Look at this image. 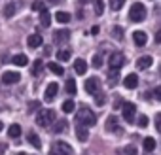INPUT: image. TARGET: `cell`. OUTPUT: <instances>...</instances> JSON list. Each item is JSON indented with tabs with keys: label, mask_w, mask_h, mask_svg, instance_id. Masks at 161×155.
I'll return each instance as SVG.
<instances>
[{
	"label": "cell",
	"mask_w": 161,
	"mask_h": 155,
	"mask_svg": "<svg viewBox=\"0 0 161 155\" xmlns=\"http://www.w3.org/2000/svg\"><path fill=\"white\" fill-rule=\"evenodd\" d=\"M47 2H51V4H61L63 0H47Z\"/></svg>",
	"instance_id": "obj_44"
},
{
	"label": "cell",
	"mask_w": 161,
	"mask_h": 155,
	"mask_svg": "<svg viewBox=\"0 0 161 155\" xmlns=\"http://www.w3.org/2000/svg\"><path fill=\"white\" fill-rule=\"evenodd\" d=\"M47 68H49L55 76H63V74H64V68H63L59 62H47Z\"/></svg>",
	"instance_id": "obj_21"
},
{
	"label": "cell",
	"mask_w": 161,
	"mask_h": 155,
	"mask_svg": "<svg viewBox=\"0 0 161 155\" xmlns=\"http://www.w3.org/2000/svg\"><path fill=\"white\" fill-rule=\"evenodd\" d=\"M121 151H123V153H135L136 149H135V147H125V149H121Z\"/></svg>",
	"instance_id": "obj_41"
},
{
	"label": "cell",
	"mask_w": 161,
	"mask_h": 155,
	"mask_svg": "<svg viewBox=\"0 0 161 155\" xmlns=\"http://www.w3.org/2000/svg\"><path fill=\"white\" fill-rule=\"evenodd\" d=\"M91 62H93V66H95V68H101V66H103V59H101L99 55H95Z\"/></svg>",
	"instance_id": "obj_37"
},
{
	"label": "cell",
	"mask_w": 161,
	"mask_h": 155,
	"mask_svg": "<svg viewBox=\"0 0 161 155\" xmlns=\"http://www.w3.org/2000/svg\"><path fill=\"white\" fill-rule=\"evenodd\" d=\"M123 85H125L127 89H135V87L138 85V76H136V74H127L125 80H123Z\"/></svg>",
	"instance_id": "obj_11"
},
{
	"label": "cell",
	"mask_w": 161,
	"mask_h": 155,
	"mask_svg": "<svg viewBox=\"0 0 161 155\" xmlns=\"http://www.w3.org/2000/svg\"><path fill=\"white\" fill-rule=\"evenodd\" d=\"M76 121H78V123H84V125H87V127H93V125L97 123V115H95L87 106H82V108L76 112Z\"/></svg>",
	"instance_id": "obj_1"
},
{
	"label": "cell",
	"mask_w": 161,
	"mask_h": 155,
	"mask_svg": "<svg viewBox=\"0 0 161 155\" xmlns=\"http://www.w3.org/2000/svg\"><path fill=\"white\" fill-rule=\"evenodd\" d=\"M142 146H144V151H153L155 149V140L152 138V136H148V138H144V142H142Z\"/></svg>",
	"instance_id": "obj_22"
},
{
	"label": "cell",
	"mask_w": 161,
	"mask_h": 155,
	"mask_svg": "<svg viewBox=\"0 0 161 155\" xmlns=\"http://www.w3.org/2000/svg\"><path fill=\"white\" fill-rule=\"evenodd\" d=\"M76 138L80 142H87V138H89V127L84 125V123H78L76 125Z\"/></svg>",
	"instance_id": "obj_8"
},
{
	"label": "cell",
	"mask_w": 161,
	"mask_h": 155,
	"mask_svg": "<svg viewBox=\"0 0 161 155\" xmlns=\"http://www.w3.org/2000/svg\"><path fill=\"white\" fill-rule=\"evenodd\" d=\"M133 40H135L136 45H144L148 42V36H146L144 30H136V32H133Z\"/></svg>",
	"instance_id": "obj_14"
},
{
	"label": "cell",
	"mask_w": 161,
	"mask_h": 155,
	"mask_svg": "<svg viewBox=\"0 0 161 155\" xmlns=\"http://www.w3.org/2000/svg\"><path fill=\"white\" fill-rule=\"evenodd\" d=\"M70 57H72L70 49H59V51H57V59H59V61H63V62H64V61H68Z\"/></svg>",
	"instance_id": "obj_26"
},
{
	"label": "cell",
	"mask_w": 161,
	"mask_h": 155,
	"mask_svg": "<svg viewBox=\"0 0 161 155\" xmlns=\"http://www.w3.org/2000/svg\"><path fill=\"white\" fill-rule=\"evenodd\" d=\"M42 70H44V62L38 59V61H34V64H32V74L34 76H40L42 74Z\"/></svg>",
	"instance_id": "obj_27"
},
{
	"label": "cell",
	"mask_w": 161,
	"mask_h": 155,
	"mask_svg": "<svg viewBox=\"0 0 161 155\" xmlns=\"http://www.w3.org/2000/svg\"><path fill=\"white\" fill-rule=\"evenodd\" d=\"M19 80H21L19 72H12V70H8V72L2 74V83H6V85H14V83H17Z\"/></svg>",
	"instance_id": "obj_7"
},
{
	"label": "cell",
	"mask_w": 161,
	"mask_h": 155,
	"mask_svg": "<svg viewBox=\"0 0 161 155\" xmlns=\"http://www.w3.org/2000/svg\"><path fill=\"white\" fill-rule=\"evenodd\" d=\"M2 129H4V123H2V121H0V131H2Z\"/></svg>",
	"instance_id": "obj_45"
},
{
	"label": "cell",
	"mask_w": 161,
	"mask_h": 155,
	"mask_svg": "<svg viewBox=\"0 0 161 155\" xmlns=\"http://www.w3.org/2000/svg\"><path fill=\"white\" fill-rule=\"evenodd\" d=\"M70 19H72V17H70L68 12H57V13H55V21H57V23H63V25H64V23H68Z\"/></svg>",
	"instance_id": "obj_20"
},
{
	"label": "cell",
	"mask_w": 161,
	"mask_h": 155,
	"mask_svg": "<svg viewBox=\"0 0 161 155\" xmlns=\"http://www.w3.org/2000/svg\"><path fill=\"white\" fill-rule=\"evenodd\" d=\"M57 91H59V85L55 83V82H51L47 87H46V95H44V99H46V102H51L53 99H55V95H57Z\"/></svg>",
	"instance_id": "obj_10"
},
{
	"label": "cell",
	"mask_w": 161,
	"mask_h": 155,
	"mask_svg": "<svg viewBox=\"0 0 161 155\" xmlns=\"http://www.w3.org/2000/svg\"><path fill=\"white\" fill-rule=\"evenodd\" d=\"M55 119H57L55 110H42V112L38 114V117H36V123H38L40 127H49V125L55 123Z\"/></svg>",
	"instance_id": "obj_3"
},
{
	"label": "cell",
	"mask_w": 161,
	"mask_h": 155,
	"mask_svg": "<svg viewBox=\"0 0 161 155\" xmlns=\"http://www.w3.org/2000/svg\"><path fill=\"white\" fill-rule=\"evenodd\" d=\"M112 32H114V36H116V38H123V30H121L119 27H114V30H112Z\"/></svg>",
	"instance_id": "obj_38"
},
{
	"label": "cell",
	"mask_w": 161,
	"mask_h": 155,
	"mask_svg": "<svg viewBox=\"0 0 161 155\" xmlns=\"http://www.w3.org/2000/svg\"><path fill=\"white\" fill-rule=\"evenodd\" d=\"M51 151H53V153H66V155H72V153H74V149H72L68 144H64V142H57V144H53Z\"/></svg>",
	"instance_id": "obj_9"
},
{
	"label": "cell",
	"mask_w": 161,
	"mask_h": 155,
	"mask_svg": "<svg viewBox=\"0 0 161 155\" xmlns=\"http://www.w3.org/2000/svg\"><path fill=\"white\" fill-rule=\"evenodd\" d=\"M74 108H76V106H74L72 100H64V102H63V112H64V114H72Z\"/></svg>",
	"instance_id": "obj_28"
},
{
	"label": "cell",
	"mask_w": 161,
	"mask_h": 155,
	"mask_svg": "<svg viewBox=\"0 0 161 155\" xmlns=\"http://www.w3.org/2000/svg\"><path fill=\"white\" fill-rule=\"evenodd\" d=\"M148 123H150V119H148L146 115H140V117H138V127L144 129V127H148Z\"/></svg>",
	"instance_id": "obj_35"
},
{
	"label": "cell",
	"mask_w": 161,
	"mask_h": 155,
	"mask_svg": "<svg viewBox=\"0 0 161 155\" xmlns=\"http://www.w3.org/2000/svg\"><path fill=\"white\" fill-rule=\"evenodd\" d=\"M108 64H110V68L119 70V68L125 64V57H123L121 53H112V55H110V59H108Z\"/></svg>",
	"instance_id": "obj_5"
},
{
	"label": "cell",
	"mask_w": 161,
	"mask_h": 155,
	"mask_svg": "<svg viewBox=\"0 0 161 155\" xmlns=\"http://www.w3.org/2000/svg\"><path fill=\"white\" fill-rule=\"evenodd\" d=\"M14 13H15V4H6L4 6V15L6 17H12Z\"/></svg>",
	"instance_id": "obj_31"
},
{
	"label": "cell",
	"mask_w": 161,
	"mask_h": 155,
	"mask_svg": "<svg viewBox=\"0 0 161 155\" xmlns=\"http://www.w3.org/2000/svg\"><path fill=\"white\" fill-rule=\"evenodd\" d=\"M21 134V125H17V123H14L10 129H8V136L10 138H17Z\"/></svg>",
	"instance_id": "obj_24"
},
{
	"label": "cell",
	"mask_w": 161,
	"mask_h": 155,
	"mask_svg": "<svg viewBox=\"0 0 161 155\" xmlns=\"http://www.w3.org/2000/svg\"><path fill=\"white\" fill-rule=\"evenodd\" d=\"M153 97H155V99H157V100H159V102H161V85H159V87H155V89H153Z\"/></svg>",
	"instance_id": "obj_39"
},
{
	"label": "cell",
	"mask_w": 161,
	"mask_h": 155,
	"mask_svg": "<svg viewBox=\"0 0 161 155\" xmlns=\"http://www.w3.org/2000/svg\"><path fill=\"white\" fill-rule=\"evenodd\" d=\"M155 42H157V44H161V30H157V32H155Z\"/></svg>",
	"instance_id": "obj_42"
},
{
	"label": "cell",
	"mask_w": 161,
	"mask_h": 155,
	"mask_svg": "<svg viewBox=\"0 0 161 155\" xmlns=\"http://www.w3.org/2000/svg\"><path fill=\"white\" fill-rule=\"evenodd\" d=\"M104 127H106L108 132H118V131H119V129H118V117H116V115H110V117L106 119V125H104Z\"/></svg>",
	"instance_id": "obj_15"
},
{
	"label": "cell",
	"mask_w": 161,
	"mask_h": 155,
	"mask_svg": "<svg viewBox=\"0 0 161 155\" xmlns=\"http://www.w3.org/2000/svg\"><path fill=\"white\" fill-rule=\"evenodd\" d=\"M74 70H76V74L84 76V74L87 72V62H86L84 59H76V62H74Z\"/></svg>",
	"instance_id": "obj_13"
},
{
	"label": "cell",
	"mask_w": 161,
	"mask_h": 155,
	"mask_svg": "<svg viewBox=\"0 0 161 155\" xmlns=\"http://www.w3.org/2000/svg\"><path fill=\"white\" fill-rule=\"evenodd\" d=\"M121 114H123V119H125L127 123H133V121H135V115H136V106H135L133 102H123Z\"/></svg>",
	"instance_id": "obj_4"
},
{
	"label": "cell",
	"mask_w": 161,
	"mask_h": 155,
	"mask_svg": "<svg viewBox=\"0 0 161 155\" xmlns=\"http://www.w3.org/2000/svg\"><path fill=\"white\" fill-rule=\"evenodd\" d=\"M129 19L135 21V23L144 21V19H146V8H144V4L135 2V4L131 6V10H129Z\"/></svg>",
	"instance_id": "obj_2"
},
{
	"label": "cell",
	"mask_w": 161,
	"mask_h": 155,
	"mask_svg": "<svg viewBox=\"0 0 161 155\" xmlns=\"http://www.w3.org/2000/svg\"><path fill=\"white\" fill-rule=\"evenodd\" d=\"M40 25H44V27H49L51 25V15H49L47 10H42L40 12Z\"/></svg>",
	"instance_id": "obj_19"
},
{
	"label": "cell",
	"mask_w": 161,
	"mask_h": 155,
	"mask_svg": "<svg viewBox=\"0 0 161 155\" xmlns=\"http://www.w3.org/2000/svg\"><path fill=\"white\" fill-rule=\"evenodd\" d=\"M108 2H110V8L118 12V10H121V6L125 4V0H108Z\"/></svg>",
	"instance_id": "obj_30"
},
{
	"label": "cell",
	"mask_w": 161,
	"mask_h": 155,
	"mask_svg": "<svg viewBox=\"0 0 161 155\" xmlns=\"http://www.w3.org/2000/svg\"><path fill=\"white\" fill-rule=\"evenodd\" d=\"M159 72H161V66H159Z\"/></svg>",
	"instance_id": "obj_46"
},
{
	"label": "cell",
	"mask_w": 161,
	"mask_h": 155,
	"mask_svg": "<svg viewBox=\"0 0 161 155\" xmlns=\"http://www.w3.org/2000/svg\"><path fill=\"white\" fill-rule=\"evenodd\" d=\"M66 125H68L66 121H57L55 127H53V132H57V134H59V132H64V131H66Z\"/></svg>",
	"instance_id": "obj_29"
},
{
	"label": "cell",
	"mask_w": 161,
	"mask_h": 155,
	"mask_svg": "<svg viewBox=\"0 0 161 155\" xmlns=\"http://www.w3.org/2000/svg\"><path fill=\"white\" fill-rule=\"evenodd\" d=\"M32 10H34V12H42V10H46V4L40 2V0H36V2L32 4Z\"/></svg>",
	"instance_id": "obj_33"
},
{
	"label": "cell",
	"mask_w": 161,
	"mask_h": 155,
	"mask_svg": "<svg viewBox=\"0 0 161 155\" xmlns=\"http://www.w3.org/2000/svg\"><path fill=\"white\" fill-rule=\"evenodd\" d=\"M27 140H29V144H32L36 149H42V142H40V136H38L36 132H29Z\"/></svg>",
	"instance_id": "obj_18"
},
{
	"label": "cell",
	"mask_w": 161,
	"mask_h": 155,
	"mask_svg": "<svg viewBox=\"0 0 161 155\" xmlns=\"http://www.w3.org/2000/svg\"><path fill=\"white\" fill-rule=\"evenodd\" d=\"M64 89H66L68 95H76V91H78V87H76V80H66Z\"/></svg>",
	"instance_id": "obj_25"
},
{
	"label": "cell",
	"mask_w": 161,
	"mask_h": 155,
	"mask_svg": "<svg viewBox=\"0 0 161 155\" xmlns=\"http://www.w3.org/2000/svg\"><path fill=\"white\" fill-rule=\"evenodd\" d=\"M68 38H70V32H68V30H57V32H53V40H55L57 44L66 42Z\"/></svg>",
	"instance_id": "obj_17"
},
{
	"label": "cell",
	"mask_w": 161,
	"mask_h": 155,
	"mask_svg": "<svg viewBox=\"0 0 161 155\" xmlns=\"http://www.w3.org/2000/svg\"><path fill=\"white\" fill-rule=\"evenodd\" d=\"M27 44H29V47H31V49L40 47V45L44 44V38H42L40 34H31V36L27 38Z\"/></svg>",
	"instance_id": "obj_12"
},
{
	"label": "cell",
	"mask_w": 161,
	"mask_h": 155,
	"mask_svg": "<svg viewBox=\"0 0 161 155\" xmlns=\"http://www.w3.org/2000/svg\"><path fill=\"white\" fill-rule=\"evenodd\" d=\"M99 87H101V80L99 78H89V80H86V91L89 93V95H95V93H99Z\"/></svg>",
	"instance_id": "obj_6"
},
{
	"label": "cell",
	"mask_w": 161,
	"mask_h": 155,
	"mask_svg": "<svg viewBox=\"0 0 161 155\" xmlns=\"http://www.w3.org/2000/svg\"><path fill=\"white\" fill-rule=\"evenodd\" d=\"M152 62H153V59H152L150 55H144V57H140V59L136 61V66H138L140 70H146V68H150Z\"/></svg>",
	"instance_id": "obj_16"
},
{
	"label": "cell",
	"mask_w": 161,
	"mask_h": 155,
	"mask_svg": "<svg viewBox=\"0 0 161 155\" xmlns=\"http://www.w3.org/2000/svg\"><path fill=\"white\" fill-rule=\"evenodd\" d=\"M103 12H104V2L103 0H95V13L103 15Z\"/></svg>",
	"instance_id": "obj_32"
},
{
	"label": "cell",
	"mask_w": 161,
	"mask_h": 155,
	"mask_svg": "<svg viewBox=\"0 0 161 155\" xmlns=\"http://www.w3.org/2000/svg\"><path fill=\"white\" fill-rule=\"evenodd\" d=\"M38 106H40L38 102H31V104H29V108H38Z\"/></svg>",
	"instance_id": "obj_43"
},
{
	"label": "cell",
	"mask_w": 161,
	"mask_h": 155,
	"mask_svg": "<svg viewBox=\"0 0 161 155\" xmlns=\"http://www.w3.org/2000/svg\"><path fill=\"white\" fill-rule=\"evenodd\" d=\"M118 70H114L112 68V72H110V85H116L118 83V74H116Z\"/></svg>",
	"instance_id": "obj_36"
},
{
	"label": "cell",
	"mask_w": 161,
	"mask_h": 155,
	"mask_svg": "<svg viewBox=\"0 0 161 155\" xmlns=\"http://www.w3.org/2000/svg\"><path fill=\"white\" fill-rule=\"evenodd\" d=\"M12 62L17 64V66H27V64H29V59H27V55H15V57L12 59Z\"/></svg>",
	"instance_id": "obj_23"
},
{
	"label": "cell",
	"mask_w": 161,
	"mask_h": 155,
	"mask_svg": "<svg viewBox=\"0 0 161 155\" xmlns=\"http://www.w3.org/2000/svg\"><path fill=\"white\" fill-rule=\"evenodd\" d=\"M155 129L161 132V114H157V115H155Z\"/></svg>",
	"instance_id": "obj_40"
},
{
	"label": "cell",
	"mask_w": 161,
	"mask_h": 155,
	"mask_svg": "<svg viewBox=\"0 0 161 155\" xmlns=\"http://www.w3.org/2000/svg\"><path fill=\"white\" fill-rule=\"evenodd\" d=\"M95 102H97L99 106H103V104H104V95H103L101 91H99V93H95Z\"/></svg>",
	"instance_id": "obj_34"
}]
</instances>
